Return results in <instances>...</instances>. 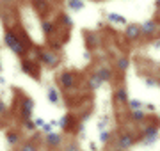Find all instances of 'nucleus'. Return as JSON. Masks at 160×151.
Here are the masks:
<instances>
[{"label": "nucleus", "instance_id": "nucleus-1", "mask_svg": "<svg viewBox=\"0 0 160 151\" xmlns=\"http://www.w3.org/2000/svg\"><path fill=\"white\" fill-rule=\"evenodd\" d=\"M4 45L14 55H18V57H25V52H27V46H29V43L22 41V37L16 32H12V30H6V34H4Z\"/></svg>", "mask_w": 160, "mask_h": 151}, {"label": "nucleus", "instance_id": "nucleus-2", "mask_svg": "<svg viewBox=\"0 0 160 151\" xmlns=\"http://www.w3.org/2000/svg\"><path fill=\"white\" fill-rule=\"evenodd\" d=\"M38 55H39L41 62L45 64V66H48V68H57L59 62H61V57L53 50H39Z\"/></svg>", "mask_w": 160, "mask_h": 151}, {"label": "nucleus", "instance_id": "nucleus-3", "mask_svg": "<svg viewBox=\"0 0 160 151\" xmlns=\"http://www.w3.org/2000/svg\"><path fill=\"white\" fill-rule=\"evenodd\" d=\"M137 142V139H135V135L133 134H121L119 137H118V140H116V148L121 151H128L132 148V146Z\"/></svg>", "mask_w": 160, "mask_h": 151}, {"label": "nucleus", "instance_id": "nucleus-4", "mask_svg": "<svg viewBox=\"0 0 160 151\" xmlns=\"http://www.w3.org/2000/svg\"><path fill=\"white\" fill-rule=\"evenodd\" d=\"M32 112H34V100L30 98V96H23L22 109H20V114H22L23 121L25 119H32Z\"/></svg>", "mask_w": 160, "mask_h": 151}, {"label": "nucleus", "instance_id": "nucleus-5", "mask_svg": "<svg viewBox=\"0 0 160 151\" xmlns=\"http://www.w3.org/2000/svg\"><path fill=\"white\" fill-rule=\"evenodd\" d=\"M141 36H142V30H141V25H139V23H128L125 27V37L128 41L135 43Z\"/></svg>", "mask_w": 160, "mask_h": 151}, {"label": "nucleus", "instance_id": "nucleus-6", "mask_svg": "<svg viewBox=\"0 0 160 151\" xmlns=\"http://www.w3.org/2000/svg\"><path fill=\"white\" fill-rule=\"evenodd\" d=\"M43 144L46 148H50V149H55L59 146L62 144V134H57V132H53V134H48L45 135V140H43Z\"/></svg>", "mask_w": 160, "mask_h": 151}, {"label": "nucleus", "instance_id": "nucleus-7", "mask_svg": "<svg viewBox=\"0 0 160 151\" xmlns=\"http://www.w3.org/2000/svg\"><path fill=\"white\" fill-rule=\"evenodd\" d=\"M141 30H142V37H153L158 32V23L155 20H148L141 25Z\"/></svg>", "mask_w": 160, "mask_h": 151}, {"label": "nucleus", "instance_id": "nucleus-8", "mask_svg": "<svg viewBox=\"0 0 160 151\" xmlns=\"http://www.w3.org/2000/svg\"><path fill=\"white\" fill-rule=\"evenodd\" d=\"M151 135H160V123H148V124H142L141 128V137L139 139H142V137H151Z\"/></svg>", "mask_w": 160, "mask_h": 151}, {"label": "nucleus", "instance_id": "nucleus-9", "mask_svg": "<svg viewBox=\"0 0 160 151\" xmlns=\"http://www.w3.org/2000/svg\"><path fill=\"white\" fill-rule=\"evenodd\" d=\"M59 84H61L64 89L73 87V85H75V75L71 73V71H62L61 76H59Z\"/></svg>", "mask_w": 160, "mask_h": 151}, {"label": "nucleus", "instance_id": "nucleus-10", "mask_svg": "<svg viewBox=\"0 0 160 151\" xmlns=\"http://www.w3.org/2000/svg\"><path fill=\"white\" fill-rule=\"evenodd\" d=\"M46 98H48V103L61 105V93L57 91L55 85H48V89H46Z\"/></svg>", "mask_w": 160, "mask_h": 151}, {"label": "nucleus", "instance_id": "nucleus-11", "mask_svg": "<svg viewBox=\"0 0 160 151\" xmlns=\"http://www.w3.org/2000/svg\"><path fill=\"white\" fill-rule=\"evenodd\" d=\"M22 71L25 75H30V76H34V78H38V70H36L34 62L30 59H23L22 61Z\"/></svg>", "mask_w": 160, "mask_h": 151}, {"label": "nucleus", "instance_id": "nucleus-12", "mask_svg": "<svg viewBox=\"0 0 160 151\" xmlns=\"http://www.w3.org/2000/svg\"><path fill=\"white\" fill-rule=\"evenodd\" d=\"M66 6L71 12H80L86 9V2L84 0H66Z\"/></svg>", "mask_w": 160, "mask_h": 151}, {"label": "nucleus", "instance_id": "nucleus-13", "mask_svg": "<svg viewBox=\"0 0 160 151\" xmlns=\"http://www.w3.org/2000/svg\"><path fill=\"white\" fill-rule=\"evenodd\" d=\"M107 22H110V23H114V25H123V27L128 25L126 18L118 14V12H107Z\"/></svg>", "mask_w": 160, "mask_h": 151}, {"label": "nucleus", "instance_id": "nucleus-14", "mask_svg": "<svg viewBox=\"0 0 160 151\" xmlns=\"http://www.w3.org/2000/svg\"><path fill=\"white\" fill-rule=\"evenodd\" d=\"M128 116H130V119L133 123H144L146 119H148V114L144 112V109H141V110H130Z\"/></svg>", "mask_w": 160, "mask_h": 151}, {"label": "nucleus", "instance_id": "nucleus-15", "mask_svg": "<svg viewBox=\"0 0 160 151\" xmlns=\"http://www.w3.org/2000/svg\"><path fill=\"white\" fill-rule=\"evenodd\" d=\"M102 85H103V80L96 75V73H94L89 80H87V89H91V91H98Z\"/></svg>", "mask_w": 160, "mask_h": 151}, {"label": "nucleus", "instance_id": "nucleus-16", "mask_svg": "<svg viewBox=\"0 0 160 151\" xmlns=\"http://www.w3.org/2000/svg\"><path fill=\"white\" fill-rule=\"evenodd\" d=\"M94 73H96L103 82H109L110 78H112V71H110V68H107V66H100Z\"/></svg>", "mask_w": 160, "mask_h": 151}, {"label": "nucleus", "instance_id": "nucleus-17", "mask_svg": "<svg viewBox=\"0 0 160 151\" xmlns=\"http://www.w3.org/2000/svg\"><path fill=\"white\" fill-rule=\"evenodd\" d=\"M128 68H130V59H128V57L116 59V70H118V71L125 73V71H128Z\"/></svg>", "mask_w": 160, "mask_h": 151}, {"label": "nucleus", "instance_id": "nucleus-18", "mask_svg": "<svg viewBox=\"0 0 160 151\" xmlns=\"http://www.w3.org/2000/svg\"><path fill=\"white\" fill-rule=\"evenodd\" d=\"M114 100L118 101V103H128V93H126V89L125 87H119L118 91L114 93Z\"/></svg>", "mask_w": 160, "mask_h": 151}, {"label": "nucleus", "instance_id": "nucleus-19", "mask_svg": "<svg viewBox=\"0 0 160 151\" xmlns=\"http://www.w3.org/2000/svg\"><path fill=\"white\" fill-rule=\"evenodd\" d=\"M53 27H55V25H53V22H50V20H43V22H41V32L45 36H50L52 32H53Z\"/></svg>", "mask_w": 160, "mask_h": 151}, {"label": "nucleus", "instance_id": "nucleus-20", "mask_svg": "<svg viewBox=\"0 0 160 151\" xmlns=\"http://www.w3.org/2000/svg\"><path fill=\"white\" fill-rule=\"evenodd\" d=\"M128 109L130 110H141V109H144L146 107V103H142L141 100H128Z\"/></svg>", "mask_w": 160, "mask_h": 151}, {"label": "nucleus", "instance_id": "nucleus-21", "mask_svg": "<svg viewBox=\"0 0 160 151\" xmlns=\"http://www.w3.org/2000/svg\"><path fill=\"white\" fill-rule=\"evenodd\" d=\"M160 139V135H151V137H142V139H139V142L142 146H153V144H157V140Z\"/></svg>", "mask_w": 160, "mask_h": 151}, {"label": "nucleus", "instance_id": "nucleus-22", "mask_svg": "<svg viewBox=\"0 0 160 151\" xmlns=\"http://www.w3.org/2000/svg\"><path fill=\"white\" fill-rule=\"evenodd\" d=\"M57 123H59V126L62 128V130H69V126H71V116H69V114H64Z\"/></svg>", "mask_w": 160, "mask_h": 151}, {"label": "nucleus", "instance_id": "nucleus-23", "mask_svg": "<svg viewBox=\"0 0 160 151\" xmlns=\"http://www.w3.org/2000/svg\"><path fill=\"white\" fill-rule=\"evenodd\" d=\"M20 151H38V146H36L34 140H27V142H23Z\"/></svg>", "mask_w": 160, "mask_h": 151}, {"label": "nucleus", "instance_id": "nucleus-24", "mask_svg": "<svg viewBox=\"0 0 160 151\" xmlns=\"http://www.w3.org/2000/svg\"><path fill=\"white\" fill-rule=\"evenodd\" d=\"M6 139H7V144L14 146V144H18V140H20V135H18L16 132H9V134L6 135Z\"/></svg>", "mask_w": 160, "mask_h": 151}, {"label": "nucleus", "instance_id": "nucleus-25", "mask_svg": "<svg viewBox=\"0 0 160 151\" xmlns=\"http://www.w3.org/2000/svg\"><path fill=\"white\" fill-rule=\"evenodd\" d=\"M23 128L27 130V132H36V123H34V119H25L23 121Z\"/></svg>", "mask_w": 160, "mask_h": 151}, {"label": "nucleus", "instance_id": "nucleus-26", "mask_svg": "<svg viewBox=\"0 0 160 151\" xmlns=\"http://www.w3.org/2000/svg\"><path fill=\"white\" fill-rule=\"evenodd\" d=\"M32 4H34V7H38L41 12H45L46 9H48V6H46V0H32Z\"/></svg>", "mask_w": 160, "mask_h": 151}, {"label": "nucleus", "instance_id": "nucleus-27", "mask_svg": "<svg viewBox=\"0 0 160 151\" xmlns=\"http://www.w3.org/2000/svg\"><path fill=\"white\" fill-rule=\"evenodd\" d=\"M61 22H62L66 27H73V25H75V22L71 20V16H69V14H66V12H62V14H61Z\"/></svg>", "mask_w": 160, "mask_h": 151}, {"label": "nucleus", "instance_id": "nucleus-28", "mask_svg": "<svg viewBox=\"0 0 160 151\" xmlns=\"http://www.w3.org/2000/svg\"><path fill=\"white\" fill-rule=\"evenodd\" d=\"M64 151H80L78 142H75V140H69L68 144L64 146Z\"/></svg>", "mask_w": 160, "mask_h": 151}, {"label": "nucleus", "instance_id": "nucleus-29", "mask_svg": "<svg viewBox=\"0 0 160 151\" xmlns=\"http://www.w3.org/2000/svg\"><path fill=\"white\" fill-rule=\"evenodd\" d=\"M107 123H109V117H107V116H102V119L98 121V132L107 130Z\"/></svg>", "mask_w": 160, "mask_h": 151}, {"label": "nucleus", "instance_id": "nucleus-30", "mask_svg": "<svg viewBox=\"0 0 160 151\" xmlns=\"http://www.w3.org/2000/svg\"><path fill=\"white\" fill-rule=\"evenodd\" d=\"M109 139H110V132H109V130H103V132H100V142H102V144H107V142H109Z\"/></svg>", "mask_w": 160, "mask_h": 151}, {"label": "nucleus", "instance_id": "nucleus-31", "mask_svg": "<svg viewBox=\"0 0 160 151\" xmlns=\"http://www.w3.org/2000/svg\"><path fill=\"white\" fill-rule=\"evenodd\" d=\"M144 82H146V87H155V85H158V80H155V78H144Z\"/></svg>", "mask_w": 160, "mask_h": 151}, {"label": "nucleus", "instance_id": "nucleus-32", "mask_svg": "<svg viewBox=\"0 0 160 151\" xmlns=\"http://www.w3.org/2000/svg\"><path fill=\"white\" fill-rule=\"evenodd\" d=\"M86 37L89 39V41H87V43H89V46H92V45L96 43V36H92V34H89V32H87V34H86Z\"/></svg>", "mask_w": 160, "mask_h": 151}, {"label": "nucleus", "instance_id": "nucleus-33", "mask_svg": "<svg viewBox=\"0 0 160 151\" xmlns=\"http://www.w3.org/2000/svg\"><path fill=\"white\" fill-rule=\"evenodd\" d=\"M34 123H36V126H38V128H43L46 124V121H45V119H41V117H36Z\"/></svg>", "mask_w": 160, "mask_h": 151}, {"label": "nucleus", "instance_id": "nucleus-34", "mask_svg": "<svg viewBox=\"0 0 160 151\" xmlns=\"http://www.w3.org/2000/svg\"><path fill=\"white\" fill-rule=\"evenodd\" d=\"M146 110H149V112H155V105H151V103H146V107H144Z\"/></svg>", "mask_w": 160, "mask_h": 151}, {"label": "nucleus", "instance_id": "nucleus-35", "mask_svg": "<svg viewBox=\"0 0 160 151\" xmlns=\"http://www.w3.org/2000/svg\"><path fill=\"white\" fill-rule=\"evenodd\" d=\"M2 112H6V103L0 100V114H2Z\"/></svg>", "mask_w": 160, "mask_h": 151}, {"label": "nucleus", "instance_id": "nucleus-36", "mask_svg": "<svg viewBox=\"0 0 160 151\" xmlns=\"http://www.w3.org/2000/svg\"><path fill=\"white\" fill-rule=\"evenodd\" d=\"M89 148H91V151H96V142H89Z\"/></svg>", "mask_w": 160, "mask_h": 151}, {"label": "nucleus", "instance_id": "nucleus-37", "mask_svg": "<svg viewBox=\"0 0 160 151\" xmlns=\"http://www.w3.org/2000/svg\"><path fill=\"white\" fill-rule=\"evenodd\" d=\"M153 48H157V50H158V48H160V41H157V43H153Z\"/></svg>", "mask_w": 160, "mask_h": 151}, {"label": "nucleus", "instance_id": "nucleus-38", "mask_svg": "<svg viewBox=\"0 0 160 151\" xmlns=\"http://www.w3.org/2000/svg\"><path fill=\"white\" fill-rule=\"evenodd\" d=\"M155 6H157V9H160V0H155Z\"/></svg>", "mask_w": 160, "mask_h": 151}, {"label": "nucleus", "instance_id": "nucleus-39", "mask_svg": "<svg viewBox=\"0 0 160 151\" xmlns=\"http://www.w3.org/2000/svg\"><path fill=\"white\" fill-rule=\"evenodd\" d=\"M89 2H102V0H89Z\"/></svg>", "mask_w": 160, "mask_h": 151}, {"label": "nucleus", "instance_id": "nucleus-40", "mask_svg": "<svg viewBox=\"0 0 160 151\" xmlns=\"http://www.w3.org/2000/svg\"><path fill=\"white\" fill-rule=\"evenodd\" d=\"M0 73H2V62H0Z\"/></svg>", "mask_w": 160, "mask_h": 151}, {"label": "nucleus", "instance_id": "nucleus-41", "mask_svg": "<svg viewBox=\"0 0 160 151\" xmlns=\"http://www.w3.org/2000/svg\"><path fill=\"white\" fill-rule=\"evenodd\" d=\"M4 2H11V0H4Z\"/></svg>", "mask_w": 160, "mask_h": 151}, {"label": "nucleus", "instance_id": "nucleus-42", "mask_svg": "<svg viewBox=\"0 0 160 151\" xmlns=\"http://www.w3.org/2000/svg\"><path fill=\"white\" fill-rule=\"evenodd\" d=\"M158 87H160V80H158Z\"/></svg>", "mask_w": 160, "mask_h": 151}, {"label": "nucleus", "instance_id": "nucleus-43", "mask_svg": "<svg viewBox=\"0 0 160 151\" xmlns=\"http://www.w3.org/2000/svg\"><path fill=\"white\" fill-rule=\"evenodd\" d=\"M116 151H121V149H116Z\"/></svg>", "mask_w": 160, "mask_h": 151}]
</instances>
